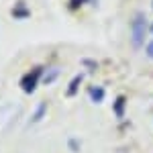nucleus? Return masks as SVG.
Wrapping results in <instances>:
<instances>
[{"label": "nucleus", "mask_w": 153, "mask_h": 153, "mask_svg": "<svg viewBox=\"0 0 153 153\" xmlns=\"http://www.w3.org/2000/svg\"><path fill=\"white\" fill-rule=\"evenodd\" d=\"M145 33H147V21H145V14H137L135 21H133V43L135 47H141L143 41H145Z\"/></svg>", "instance_id": "obj_1"}, {"label": "nucleus", "mask_w": 153, "mask_h": 153, "mask_svg": "<svg viewBox=\"0 0 153 153\" xmlns=\"http://www.w3.org/2000/svg\"><path fill=\"white\" fill-rule=\"evenodd\" d=\"M41 74H43V70L41 68H35V70H31L27 76H23V80H21V88H23L27 94H33L37 88V82L41 80Z\"/></svg>", "instance_id": "obj_2"}, {"label": "nucleus", "mask_w": 153, "mask_h": 153, "mask_svg": "<svg viewBox=\"0 0 153 153\" xmlns=\"http://www.w3.org/2000/svg\"><path fill=\"white\" fill-rule=\"evenodd\" d=\"M88 94H90V98H92L94 102H102V100H104V90L98 88V86H92V88L88 90Z\"/></svg>", "instance_id": "obj_3"}, {"label": "nucleus", "mask_w": 153, "mask_h": 153, "mask_svg": "<svg viewBox=\"0 0 153 153\" xmlns=\"http://www.w3.org/2000/svg\"><path fill=\"white\" fill-rule=\"evenodd\" d=\"M123 104H125V98H117V104H114V112L118 117L123 114Z\"/></svg>", "instance_id": "obj_4"}, {"label": "nucleus", "mask_w": 153, "mask_h": 153, "mask_svg": "<svg viewBox=\"0 0 153 153\" xmlns=\"http://www.w3.org/2000/svg\"><path fill=\"white\" fill-rule=\"evenodd\" d=\"M80 80H82V78H80V76H78V78H76V80H74V84H70V88H68V94H76V88H78V84H80Z\"/></svg>", "instance_id": "obj_5"}, {"label": "nucleus", "mask_w": 153, "mask_h": 153, "mask_svg": "<svg viewBox=\"0 0 153 153\" xmlns=\"http://www.w3.org/2000/svg\"><path fill=\"white\" fill-rule=\"evenodd\" d=\"M84 2H86V0H70V8H71V10H78Z\"/></svg>", "instance_id": "obj_6"}, {"label": "nucleus", "mask_w": 153, "mask_h": 153, "mask_svg": "<svg viewBox=\"0 0 153 153\" xmlns=\"http://www.w3.org/2000/svg\"><path fill=\"white\" fill-rule=\"evenodd\" d=\"M147 55H149V57H153V41L147 45Z\"/></svg>", "instance_id": "obj_7"}, {"label": "nucleus", "mask_w": 153, "mask_h": 153, "mask_svg": "<svg viewBox=\"0 0 153 153\" xmlns=\"http://www.w3.org/2000/svg\"><path fill=\"white\" fill-rule=\"evenodd\" d=\"M151 31H153V25H151Z\"/></svg>", "instance_id": "obj_8"}]
</instances>
